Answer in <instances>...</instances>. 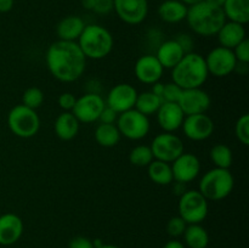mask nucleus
<instances>
[{
	"label": "nucleus",
	"instance_id": "c9c22d12",
	"mask_svg": "<svg viewBox=\"0 0 249 248\" xmlns=\"http://www.w3.org/2000/svg\"><path fill=\"white\" fill-rule=\"evenodd\" d=\"M232 51L237 62L249 63V40L247 38L241 41Z\"/></svg>",
	"mask_w": 249,
	"mask_h": 248
},
{
	"label": "nucleus",
	"instance_id": "cd10ccee",
	"mask_svg": "<svg viewBox=\"0 0 249 248\" xmlns=\"http://www.w3.org/2000/svg\"><path fill=\"white\" fill-rule=\"evenodd\" d=\"M95 140L102 147H114L121 141V133L116 124L101 123L95 129Z\"/></svg>",
	"mask_w": 249,
	"mask_h": 248
},
{
	"label": "nucleus",
	"instance_id": "7ed1b4c3",
	"mask_svg": "<svg viewBox=\"0 0 249 248\" xmlns=\"http://www.w3.org/2000/svg\"><path fill=\"white\" fill-rule=\"evenodd\" d=\"M208 75L204 57L192 51L185 53L184 57L172 68L173 83L182 90L202 88L208 79Z\"/></svg>",
	"mask_w": 249,
	"mask_h": 248
},
{
	"label": "nucleus",
	"instance_id": "20e7f679",
	"mask_svg": "<svg viewBox=\"0 0 249 248\" xmlns=\"http://www.w3.org/2000/svg\"><path fill=\"white\" fill-rule=\"evenodd\" d=\"M80 50L87 58L102 60L113 50V36L111 32L100 24H88L77 40Z\"/></svg>",
	"mask_w": 249,
	"mask_h": 248
},
{
	"label": "nucleus",
	"instance_id": "f3484780",
	"mask_svg": "<svg viewBox=\"0 0 249 248\" xmlns=\"http://www.w3.org/2000/svg\"><path fill=\"white\" fill-rule=\"evenodd\" d=\"M164 68L155 55H143L138 58L134 66V73L136 79L143 84L152 85L160 82Z\"/></svg>",
	"mask_w": 249,
	"mask_h": 248
},
{
	"label": "nucleus",
	"instance_id": "6e6552de",
	"mask_svg": "<svg viewBox=\"0 0 249 248\" xmlns=\"http://www.w3.org/2000/svg\"><path fill=\"white\" fill-rule=\"evenodd\" d=\"M116 125L122 136L134 141L146 138L151 129L148 117L135 108L119 113Z\"/></svg>",
	"mask_w": 249,
	"mask_h": 248
},
{
	"label": "nucleus",
	"instance_id": "09e8293b",
	"mask_svg": "<svg viewBox=\"0 0 249 248\" xmlns=\"http://www.w3.org/2000/svg\"><path fill=\"white\" fill-rule=\"evenodd\" d=\"M180 1L184 2L185 5H187V6H192V5L197 4V2L203 1V0H180Z\"/></svg>",
	"mask_w": 249,
	"mask_h": 248
},
{
	"label": "nucleus",
	"instance_id": "a211bd4d",
	"mask_svg": "<svg viewBox=\"0 0 249 248\" xmlns=\"http://www.w3.org/2000/svg\"><path fill=\"white\" fill-rule=\"evenodd\" d=\"M157 123L165 133H174L181 128L185 114L177 102H163L158 108Z\"/></svg>",
	"mask_w": 249,
	"mask_h": 248
},
{
	"label": "nucleus",
	"instance_id": "37998d69",
	"mask_svg": "<svg viewBox=\"0 0 249 248\" xmlns=\"http://www.w3.org/2000/svg\"><path fill=\"white\" fill-rule=\"evenodd\" d=\"M163 248H186V247H185L184 243H182L181 241L178 240V238H172V240L168 241V242L163 246Z\"/></svg>",
	"mask_w": 249,
	"mask_h": 248
},
{
	"label": "nucleus",
	"instance_id": "4be33fe9",
	"mask_svg": "<svg viewBox=\"0 0 249 248\" xmlns=\"http://www.w3.org/2000/svg\"><path fill=\"white\" fill-rule=\"evenodd\" d=\"M85 26L87 24L84 23L82 17L74 16V15L65 17L56 26V34L58 36V40L77 41L82 32L84 31Z\"/></svg>",
	"mask_w": 249,
	"mask_h": 248
},
{
	"label": "nucleus",
	"instance_id": "0eeeda50",
	"mask_svg": "<svg viewBox=\"0 0 249 248\" xmlns=\"http://www.w3.org/2000/svg\"><path fill=\"white\" fill-rule=\"evenodd\" d=\"M208 199L198 190H186L180 196L178 212L186 224H201L208 215Z\"/></svg>",
	"mask_w": 249,
	"mask_h": 248
},
{
	"label": "nucleus",
	"instance_id": "9b49d317",
	"mask_svg": "<svg viewBox=\"0 0 249 248\" xmlns=\"http://www.w3.org/2000/svg\"><path fill=\"white\" fill-rule=\"evenodd\" d=\"M105 107H106V102L102 99L101 95L95 94V92H87L77 99L72 113L79 121V123L89 124L99 121L100 114L104 111Z\"/></svg>",
	"mask_w": 249,
	"mask_h": 248
},
{
	"label": "nucleus",
	"instance_id": "a19ab883",
	"mask_svg": "<svg viewBox=\"0 0 249 248\" xmlns=\"http://www.w3.org/2000/svg\"><path fill=\"white\" fill-rule=\"evenodd\" d=\"M177 40L179 41V44L181 45V48L184 49L185 53H191V49H192V39L191 36L187 35V34H180L178 35Z\"/></svg>",
	"mask_w": 249,
	"mask_h": 248
},
{
	"label": "nucleus",
	"instance_id": "8fccbe9b",
	"mask_svg": "<svg viewBox=\"0 0 249 248\" xmlns=\"http://www.w3.org/2000/svg\"><path fill=\"white\" fill-rule=\"evenodd\" d=\"M96 248H121V247H118V246H116V245H108V243H102L101 246H99V247H96Z\"/></svg>",
	"mask_w": 249,
	"mask_h": 248
},
{
	"label": "nucleus",
	"instance_id": "393cba45",
	"mask_svg": "<svg viewBox=\"0 0 249 248\" xmlns=\"http://www.w3.org/2000/svg\"><path fill=\"white\" fill-rule=\"evenodd\" d=\"M221 9L229 21L243 26L249 22V0H226Z\"/></svg>",
	"mask_w": 249,
	"mask_h": 248
},
{
	"label": "nucleus",
	"instance_id": "2f4dec72",
	"mask_svg": "<svg viewBox=\"0 0 249 248\" xmlns=\"http://www.w3.org/2000/svg\"><path fill=\"white\" fill-rule=\"evenodd\" d=\"M44 100H45V95H44L43 90L36 87L28 88L24 90L23 95H22V105L32 109H36V111L44 104Z\"/></svg>",
	"mask_w": 249,
	"mask_h": 248
},
{
	"label": "nucleus",
	"instance_id": "1a4fd4ad",
	"mask_svg": "<svg viewBox=\"0 0 249 248\" xmlns=\"http://www.w3.org/2000/svg\"><path fill=\"white\" fill-rule=\"evenodd\" d=\"M151 151L155 159L172 163L184 152V142L174 133L158 134L151 143Z\"/></svg>",
	"mask_w": 249,
	"mask_h": 248
},
{
	"label": "nucleus",
	"instance_id": "473e14b6",
	"mask_svg": "<svg viewBox=\"0 0 249 248\" xmlns=\"http://www.w3.org/2000/svg\"><path fill=\"white\" fill-rule=\"evenodd\" d=\"M235 134L237 140L245 146L249 145V116L242 114L235 124Z\"/></svg>",
	"mask_w": 249,
	"mask_h": 248
},
{
	"label": "nucleus",
	"instance_id": "79ce46f5",
	"mask_svg": "<svg viewBox=\"0 0 249 248\" xmlns=\"http://www.w3.org/2000/svg\"><path fill=\"white\" fill-rule=\"evenodd\" d=\"M14 5L15 0H0V12L1 14H6V12L11 11Z\"/></svg>",
	"mask_w": 249,
	"mask_h": 248
},
{
	"label": "nucleus",
	"instance_id": "423d86ee",
	"mask_svg": "<svg viewBox=\"0 0 249 248\" xmlns=\"http://www.w3.org/2000/svg\"><path fill=\"white\" fill-rule=\"evenodd\" d=\"M7 125L14 135L21 139H31L40 129V118L36 109L24 105H16L7 114Z\"/></svg>",
	"mask_w": 249,
	"mask_h": 248
},
{
	"label": "nucleus",
	"instance_id": "f704fd0d",
	"mask_svg": "<svg viewBox=\"0 0 249 248\" xmlns=\"http://www.w3.org/2000/svg\"><path fill=\"white\" fill-rule=\"evenodd\" d=\"M181 91V88L178 87L175 83H167V84H164V89H163V102H177L178 104Z\"/></svg>",
	"mask_w": 249,
	"mask_h": 248
},
{
	"label": "nucleus",
	"instance_id": "ea45409f",
	"mask_svg": "<svg viewBox=\"0 0 249 248\" xmlns=\"http://www.w3.org/2000/svg\"><path fill=\"white\" fill-rule=\"evenodd\" d=\"M117 118H118V113H117L116 111H113L112 108H109V107L106 106L104 108V111L101 112V114H100L99 121L105 124H116Z\"/></svg>",
	"mask_w": 249,
	"mask_h": 248
},
{
	"label": "nucleus",
	"instance_id": "49530a36",
	"mask_svg": "<svg viewBox=\"0 0 249 248\" xmlns=\"http://www.w3.org/2000/svg\"><path fill=\"white\" fill-rule=\"evenodd\" d=\"M94 2L95 0H82L83 7L87 10H90V11H92V9H94Z\"/></svg>",
	"mask_w": 249,
	"mask_h": 248
},
{
	"label": "nucleus",
	"instance_id": "39448f33",
	"mask_svg": "<svg viewBox=\"0 0 249 248\" xmlns=\"http://www.w3.org/2000/svg\"><path fill=\"white\" fill-rule=\"evenodd\" d=\"M235 179L229 169L213 168L204 173L199 181L198 191L208 201H221L232 192Z\"/></svg>",
	"mask_w": 249,
	"mask_h": 248
},
{
	"label": "nucleus",
	"instance_id": "aec40b11",
	"mask_svg": "<svg viewBox=\"0 0 249 248\" xmlns=\"http://www.w3.org/2000/svg\"><path fill=\"white\" fill-rule=\"evenodd\" d=\"M184 49L179 44L177 39H170V40H165L158 46L157 53H156V57L160 61L162 67L167 68V70H172L185 55Z\"/></svg>",
	"mask_w": 249,
	"mask_h": 248
},
{
	"label": "nucleus",
	"instance_id": "f03ea898",
	"mask_svg": "<svg viewBox=\"0 0 249 248\" xmlns=\"http://www.w3.org/2000/svg\"><path fill=\"white\" fill-rule=\"evenodd\" d=\"M185 19L191 31L201 36L216 35L226 22L223 9L204 0L189 6Z\"/></svg>",
	"mask_w": 249,
	"mask_h": 248
},
{
	"label": "nucleus",
	"instance_id": "4468645a",
	"mask_svg": "<svg viewBox=\"0 0 249 248\" xmlns=\"http://www.w3.org/2000/svg\"><path fill=\"white\" fill-rule=\"evenodd\" d=\"M138 91L133 85L128 83H121L112 88L107 94L106 106L116 111L117 113H123V112L133 109L135 107Z\"/></svg>",
	"mask_w": 249,
	"mask_h": 248
},
{
	"label": "nucleus",
	"instance_id": "412c9836",
	"mask_svg": "<svg viewBox=\"0 0 249 248\" xmlns=\"http://www.w3.org/2000/svg\"><path fill=\"white\" fill-rule=\"evenodd\" d=\"M220 46L233 50L241 41L246 39V28L237 22L226 21L216 34Z\"/></svg>",
	"mask_w": 249,
	"mask_h": 248
},
{
	"label": "nucleus",
	"instance_id": "c756f323",
	"mask_svg": "<svg viewBox=\"0 0 249 248\" xmlns=\"http://www.w3.org/2000/svg\"><path fill=\"white\" fill-rule=\"evenodd\" d=\"M212 162L214 163L216 168H223V169H229L232 165L233 155L232 150L225 143H218L212 147L211 152Z\"/></svg>",
	"mask_w": 249,
	"mask_h": 248
},
{
	"label": "nucleus",
	"instance_id": "5701e85b",
	"mask_svg": "<svg viewBox=\"0 0 249 248\" xmlns=\"http://www.w3.org/2000/svg\"><path fill=\"white\" fill-rule=\"evenodd\" d=\"M79 124V121L75 118L72 112L63 111L56 118L53 129H55V134L58 139L63 141H70L78 135Z\"/></svg>",
	"mask_w": 249,
	"mask_h": 248
},
{
	"label": "nucleus",
	"instance_id": "de8ad7c7",
	"mask_svg": "<svg viewBox=\"0 0 249 248\" xmlns=\"http://www.w3.org/2000/svg\"><path fill=\"white\" fill-rule=\"evenodd\" d=\"M204 1L209 2V4L214 5V6L223 7V5L225 4V1H226V0H204Z\"/></svg>",
	"mask_w": 249,
	"mask_h": 248
},
{
	"label": "nucleus",
	"instance_id": "4c0bfd02",
	"mask_svg": "<svg viewBox=\"0 0 249 248\" xmlns=\"http://www.w3.org/2000/svg\"><path fill=\"white\" fill-rule=\"evenodd\" d=\"M92 11L97 15H108L113 11V0H95Z\"/></svg>",
	"mask_w": 249,
	"mask_h": 248
},
{
	"label": "nucleus",
	"instance_id": "2eb2a0df",
	"mask_svg": "<svg viewBox=\"0 0 249 248\" xmlns=\"http://www.w3.org/2000/svg\"><path fill=\"white\" fill-rule=\"evenodd\" d=\"M175 182L187 184L196 179L201 173V162L194 153L182 152L170 163Z\"/></svg>",
	"mask_w": 249,
	"mask_h": 248
},
{
	"label": "nucleus",
	"instance_id": "bb28decb",
	"mask_svg": "<svg viewBox=\"0 0 249 248\" xmlns=\"http://www.w3.org/2000/svg\"><path fill=\"white\" fill-rule=\"evenodd\" d=\"M182 236L189 248H207L209 245V233L201 224H189Z\"/></svg>",
	"mask_w": 249,
	"mask_h": 248
},
{
	"label": "nucleus",
	"instance_id": "b1692460",
	"mask_svg": "<svg viewBox=\"0 0 249 248\" xmlns=\"http://www.w3.org/2000/svg\"><path fill=\"white\" fill-rule=\"evenodd\" d=\"M189 6L180 0H164L158 6V16L167 23H179L186 18Z\"/></svg>",
	"mask_w": 249,
	"mask_h": 248
},
{
	"label": "nucleus",
	"instance_id": "ddd939ff",
	"mask_svg": "<svg viewBox=\"0 0 249 248\" xmlns=\"http://www.w3.org/2000/svg\"><path fill=\"white\" fill-rule=\"evenodd\" d=\"M211 96L206 90L202 88H194L182 90L178 105L185 116H191L207 113V111L211 108Z\"/></svg>",
	"mask_w": 249,
	"mask_h": 248
},
{
	"label": "nucleus",
	"instance_id": "7c9ffc66",
	"mask_svg": "<svg viewBox=\"0 0 249 248\" xmlns=\"http://www.w3.org/2000/svg\"><path fill=\"white\" fill-rule=\"evenodd\" d=\"M155 159L151 147L147 145H138L129 153V162L135 167H147Z\"/></svg>",
	"mask_w": 249,
	"mask_h": 248
},
{
	"label": "nucleus",
	"instance_id": "f8f14e48",
	"mask_svg": "<svg viewBox=\"0 0 249 248\" xmlns=\"http://www.w3.org/2000/svg\"><path fill=\"white\" fill-rule=\"evenodd\" d=\"M117 16L126 24L136 26L145 21L148 14L147 0H113Z\"/></svg>",
	"mask_w": 249,
	"mask_h": 248
},
{
	"label": "nucleus",
	"instance_id": "6ab92c4d",
	"mask_svg": "<svg viewBox=\"0 0 249 248\" xmlns=\"http://www.w3.org/2000/svg\"><path fill=\"white\" fill-rule=\"evenodd\" d=\"M23 221L17 214L5 213L0 215V245L11 246L23 233Z\"/></svg>",
	"mask_w": 249,
	"mask_h": 248
},
{
	"label": "nucleus",
	"instance_id": "a18cd8bd",
	"mask_svg": "<svg viewBox=\"0 0 249 248\" xmlns=\"http://www.w3.org/2000/svg\"><path fill=\"white\" fill-rule=\"evenodd\" d=\"M186 184H182V182H175L174 186V191L178 196H181L185 191H186V187H185Z\"/></svg>",
	"mask_w": 249,
	"mask_h": 248
},
{
	"label": "nucleus",
	"instance_id": "72a5a7b5",
	"mask_svg": "<svg viewBox=\"0 0 249 248\" xmlns=\"http://www.w3.org/2000/svg\"><path fill=\"white\" fill-rule=\"evenodd\" d=\"M186 226L187 224L184 219L180 218L179 215L173 216L167 223V233L172 238H179L180 236L184 235Z\"/></svg>",
	"mask_w": 249,
	"mask_h": 248
},
{
	"label": "nucleus",
	"instance_id": "f257e3e1",
	"mask_svg": "<svg viewBox=\"0 0 249 248\" xmlns=\"http://www.w3.org/2000/svg\"><path fill=\"white\" fill-rule=\"evenodd\" d=\"M49 72L62 83H72L84 74L87 57L77 41L57 40L49 46L45 56Z\"/></svg>",
	"mask_w": 249,
	"mask_h": 248
},
{
	"label": "nucleus",
	"instance_id": "a878e982",
	"mask_svg": "<svg viewBox=\"0 0 249 248\" xmlns=\"http://www.w3.org/2000/svg\"><path fill=\"white\" fill-rule=\"evenodd\" d=\"M147 175L152 182L162 186H167L174 181L170 163L163 162V160L153 159L147 165Z\"/></svg>",
	"mask_w": 249,
	"mask_h": 248
},
{
	"label": "nucleus",
	"instance_id": "9d476101",
	"mask_svg": "<svg viewBox=\"0 0 249 248\" xmlns=\"http://www.w3.org/2000/svg\"><path fill=\"white\" fill-rule=\"evenodd\" d=\"M209 74L216 78H224L235 72L237 60L233 51L224 46H216L204 57Z\"/></svg>",
	"mask_w": 249,
	"mask_h": 248
},
{
	"label": "nucleus",
	"instance_id": "e433bc0d",
	"mask_svg": "<svg viewBox=\"0 0 249 248\" xmlns=\"http://www.w3.org/2000/svg\"><path fill=\"white\" fill-rule=\"evenodd\" d=\"M75 102H77V97L72 92H63L58 96V106L65 112H72Z\"/></svg>",
	"mask_w": 249,
	"mask_h": 248
},
{
	"label": "nucleus",
	"instance_id": "58836bf2",
	"mask_svg": "<svg viewBox=\"0 0 249 248\" xmlns=\"http://www.w3.org/2000/svg\"><path fill=\"white\" fill-rule=\"evenodd\" d=\"M68 248H95L92 240L84 236H75L68 243Z\"/></svg>",
	"mask_w": 249,
	"mask_h": 248
},
{
	"label": "nucleus",
	"instance_id": "dca6fc26",
	"mask_svg": "<svg viewBox=\"0 0 249 248\" xmlns=\"http://www.w3.org/2000/svg\"><path fill=\"white\" fill-rule=\"evenodd\" d=\"M185 136L192 141H203L211 138L214 131V122L208 114H191L185 116L182 122Z\"/></svg>",
	"mask_w": 249,
	"mask_h": 248
},
{
	"label": "nucleus",
	"instance_id": "c85d7f7f",
	"mask_svg": "<svg viewBox=\"0 0 249 248\" xmlns=\"http://www.w3.org/2000/svg\"><path fill=\"white\" fill-rule=\"evenodd\" d=\"M162 104L163 100L158 97L157 95L153 94L152 91H143L138 94L134 108L138 109L140 113L150 117L151 114L157 113L158 108H160Z\"/></svg>",
	"mask_w": 249,
	"mask_h": 248
},
{
	"label": "nucleus",
	"instance_id": "c03bdc74",
	"mask_svg": "<svg viewBox=\"0 0 249 248\" xmlns=\"http://www.w3.org/2000/svg\"><path fill=\"white\" fill-rule=\"evenodd\" d=\"M163 89H164V84L160 82H157V83H155V84H152V89H151L150 91H152L153 94L157 95L158 97H160V99H162Z\"/></svg>",
	"mask_w": 249,
	"mask_h": 248
}]
</instances>
